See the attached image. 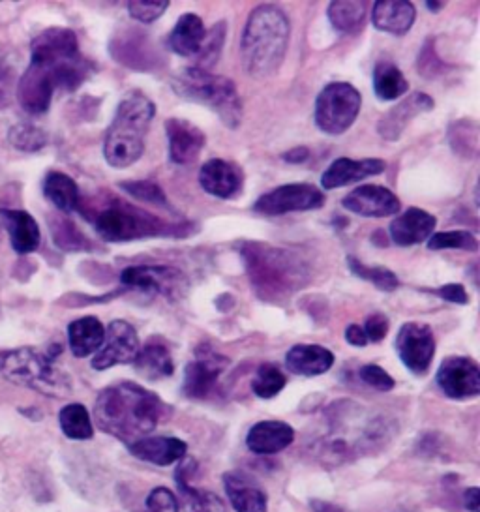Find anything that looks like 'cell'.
Here are the masks:
<instances>
[{
  "instance_id": "obj_1",
  "label": "cell",
  "mask_w": 480,
  "mask_h": 512,
  "mask_svg": "<svg viewBox=\"0 0 480 512\" xmlns=\"http://www.w3.org/2000/svg\"><path fill=\"white\" fill-rule=\"evenodd\" d=\"M89 74L90 62L81 55L75 32L47 29L30 46V64L19 79L17 100L27 113L40 115L51 106L55 92L79 89Z\"/></svg>"
},
{
  "instance_id": "obj_2",
  "label": "cell",
  "mask_w": 480,
  "mask_h": 512,
  "mask_svg": "<svg viewBox=\"0 0 480 512\" xmlns=\"http://www.w3.org/2000/svg\"><path fill=\"white\" fill-rule=\"evenodd\" d=\"M167 413L169 407L160 400V396L132 381L107 387L98 394L94 406L98 428L109 436L117 437L128 447L152 434Z\"/></svg>"
},
{
  "instance_id": "obj_3",
  "label": "cell",
  "mask_w": 480,
  "mask_h": 512,
  "mask_svg": "<svg viewBox=\"0 0 480 512\" xmlns=\"http://www.w3.org/2000/svg\"><path fill=\"white\" fill-rule=\"evenodd\" d=\"M240 254L261 301L282 304L310 280L308 265L289 250L265 242H244Z\"/></svg>"
},
{
  "instance_id": "obj_4",
  "label": "cell",
  "mask_w": 480,
  "mask_h": 512,
  "mask_svg": "<svg viewBox=\"0 0 480 512\" xmlns=\"http://www.w3.org/2000/svg\"><path fill=\"white\" fill-rule=\"evenodd\" d=\"M289 19L278 6H257L248 17L240 42L244 68L254 79L272 76L284 61L289 46Z\"/></svg>"
},
{
  "instance_id": "obj_5",
  "label": "cell",
  "mask_w": 480,
  "mask_h": 512,
  "mask_svg": "<svg viewBox=\"0 0 480 512\" xmlns=\"http://www.w3.org/2000/svg\"><path fill=\"white\" fill-rule=\"evenodd\" d=\"M329 436L319 443L321 456L327 462H344L364 449H375L387 434V426L374 415H366L353 402H338L329 409Z\"/></svg>"
},
{
  "instance_id": "obj_6",
  "label": "cell",
  "mask_w": 480,
  "mask_h": 512,
  "mask_svg": "<svg viewBox=\"0 0 480 512\" xmlns=\"http://www.w3.org/2000/svg\"><path fill=\"white\" fill-rule=\"evenodd\" d=\"M154 115V102L141 92H132L120 102L104 139L105 162L109 166L124 169L141 158Z\"/></svg>"
},
{
  "instance_id": "obj_7",
  "label": "cell",
  "mask_w": 480,
  "mask_h": 512,
  "mask_svg": "<svg viewBox=\"0 0 480 512\" xmlns=\"http://www.w3.org/2000/svg\"><path fill=\"white\" fill-rule=\"evenodd\" d=\"M62 347L51 351H38L34 347H21L0 357V374L15 385L29 387L51 398H64L72 392V381L57 368L55 359Z\"/></svg>"
},
{
  "instance_id": "obj_8",
  "label": "cell",
  "mask_w": 480,
  "mask_h": 512,
  "mask_svg": "<svg viewBox=\"0 0 480 512\" xmlns=\"http://www.w3.org/2000/svg\"><path fill=\"white\" fill-rule=\"evenodd\" d=\"M171 83L180 98L209 107L227 128H237L242 121V102L229 77L214 76L190 66L173 77Z\"/></svg>"
},
{
  "instance_id": "obj_9",
  "label": "cell",
  "mask_w": 480,
  "mask_h": 512,
  "mask_svg": "<svg viewBox=\"0 0 480 512\" xmlns=\"http://www.w3.org/2000/svg\"><path fill=\"white\" fill-rule=\"evenodd\" d=\"M96 233L105 242H132L147 237L179 235V226H171L150 212L141 211L134 205L113 197L104 209L92 216Z\"/></svg>"
},
{
  "instance_id": "obj_10",
  "label": "cell",
  "mask_w": 480,
  "mask_h": 512,
  "mask_svg": "<svg viewBox=\"0 0 480 512\" xmlns=\"http://www.w3.org/2000/svg\"><path fill=\"white\" fill-rule=\"evenodd\" d=\"M362 96L349 83H330L315 100L317 128L329 136L347 132L359 117Z\"/></svg>"
},
{
  "instance_id": "obj_11",
  "label": "cell",
  "mask_w": 480,
  "mask_h": 512,
  "mask_svg": "<svg viewBox=\"0 0 480 512\" xmlns=\"http://www.w3.org/2000/svg\"><path fill=\"white\" fill-rule=\"evenodd\" d=\"M120 282L122 286L137 289L147 295H160L167 301H179L188 291V280L184 272L158 265L128 267L120 274Z\"/></svg>"
},
{
  "instance_id": "obj_12",
  "label": "cell",
  "mask_w": 480,
  "mask_h": 512,
  "mask_svg": "<svg viewBox=\"0 0 480 512\" xmlns=\"http://www.w3.org/2000/svg\"><path fill=\"white\" fill-rule=\"evenodd\" d=\"M325 196L314 184L295 182L274 188L269 194L259 197L254 203L255 214L261 216H284L291 212L314 211L321 209Z\"/></svg>"
},
{
  "instance_id": "obj_13",
  "label": "cell",
  "mask_w": 480,
  "mask_h": 512,
  "mask_svg": "<svg viewBox=\"0 0 480 512\" xmlns=\"http://www.w3.org/2000/svg\"><path fill=\"white\" fill-rule=\"evenodd\" d=\"M396 353L411 374L424 376L434 361V332L424 323H405L396 336Z\"/></svg>"
},
{
  "instance_id": "obj_14",
  "label": "cell",
  "mask_w": 480,
  "mask_h": 512,
  "mask_svg": "<svg viewBox=\"0 0 480 512\" xmlns=\"http://www.w3.org/2000/svg\"><path fill=\"white\" fill-rule=\"evenodd\" d=\"M139 336L128 321H111L105 329L104 344L92 359L94 370H107L117 364H134L139 355Z\"/></svg>"
},
{
  "instance_id": "obj_15",
  "label": "cell",
  "mask_w": 480,
  "mask_h": 512,
  "mask_svg": "<svg viewBox=\"0 0 480 512\" xmlns=\"http://www.w3.org/2000/svg\"><path fill=\"white\" fill-rule=\"evenodd\" d=\"M437 385L452 400H469L480 394V368L469 357H449L437 370Z\"/></svg>"
},
{
  "instance_id": "obj_16",
  "label": "cell",
  "mask_w": 480,
  "mask_h": 512,
  "mask_svg": "<svg viewBox=\"0 0 480 512\" xmlns=\"http://www.w3.org/2000/svg\"><path fill=\"white\" fill-rule=\"evenodd\" d=\"M229 361L224 355L199 347L195 351V361L190 362L184 370V383L182 391L192 400L207 398L212 389L216 387L218 379L224 374Z\"/></svg>"
},
{
  "instance_id": "obj_17",
  "label": "cell",
  "mask_w": 480,
  "mask_h": 512,
  "mask_svg": "<svg viewBox=\"0 0 480 512\" xmlns=\"http://www.w3.org/2000/svg\"><path fill=\"white\" fill-rule=\"evenodd\" d=\"M345 211L359 214L364 218H387L402 209L400 199L385 186L364 184L349 192L342 201Z\"/></svg>"
},
{
  "instance_id": "obj_18",
  "label": "cell",
  "mask_w": 480,
  "mask_h": 512,
  "mask_svg": "<svg viewBox=\"0 0 480 512\" xmlns=\"http://www.w3.org/2000/svg\"><path fill=\"white\" fill-rule=\"evenodd\" d=\"M165 134L169 141V158L177 166L194 164L205 147V134L184 119H169L165 122Z\"/></svg>"
},
{
  "instance_id": "obj_19",
  "label": "cell",
  "mask_w": 480,
  "mask_h": 512,
  "mask_svg": "<svg viewBox=\"0 0 480 512\" xmlns=\"http://www.w3.org/2000/svg\"><path fill=\"white\" fill-rule=\"evenodd\" d=\"M432 109H434V100L424 92H415L381 117L377 132L387 141H398L409 122L419 117L420 113H426Z\"/></svg>"
},
{
  "instance_id": "obj_20",
  "label": "cell",
  "mask_w": 480,
  "mask_h": 512,
  "mask_svg": "<svg viewBox=\"0 0 480 512\" xmlns=\"http://www.w3.org/2000/svg\"><path fill=\"white\" fill-rule=\"evenodd\" d=\"M199 184L209 196L231 199L242 192V171L231 162L214 158L201 167Z\"/></svg>"
},
{
  "instance_id": "obj_21",
  "label": "cell",
  "mask_w": 480,
  "mask_h": 512,
  "mask_svg": "<svg viewBox=\"0 0 480 512\" xmlns=\"http://www.w3.org/2000/svg\"><path fill=\"white\" fill-rule=\"evenodd\" d=\"M435 226L437 218L434 214L411 207L392 220L389 235L392 242L398 246H415L428 241L434 235Z\"/></svg>"
},
{
  "instance_id": "obj_22",
  "label": "cell",
  "mask_w": 480,
  "mask_h": 512,
  "mask_svg": "<svg viewBox=\"0 0 480 512\" xmlns=\"http://www.w3.org/2000/svg\"><path fill=\"white\" fill-rule=\"evenodd\" d=\"M383 171H385V162L377 160V158H366V160L338 158L323 173L321 184L325 190H338L347 184H355V182L364 181L368 177L381 175Z\"/></svg>"
},
{
  "instance_id": "obj_23",
  "label": "cell",
  "mask_w": 480,
  "mask_h": 512,
  "mask_svg": "<svg viewBox=\"0 0 480 512\" xmlns=\"http://www.w3.org/2000/svg\"><path fill=\"white\" fill-rule=\"evenodd\" d=\"M225 494L237 512H267V494L254 477L244 471L224 475Z\"/></svg>"
},
{
  "instance_id": "obj_24",
  "label": "cell",
  "mask_w": 480,
  "mask_h": 512,
  "mask_svg": "<svg viewBox=\"0 0 480 512\" xmlns=\"http://www.w3.org/2000/svg\"><path fill=\"white\" fill-rule=\"evenodd\" d=\"M188 451V445L177 437H143L130 445V452L137 460L149 462L154 466L177 464Z\"/></svg>"
},
{
  "instance_id": "obj_25",
  "label": "cell",
  "mask_w": 480,
  "mask_h": 512,
  "mask_svg": "<svg viewBox=\"0 0 480 512\" xmlns=\"http://www.w3.org/2000/svg\"><path fill=\"white\" fill-rule=\"evenodd\" d=\"M334 366V353L323 346L299 344L285 355V368L297 376L315 377L329 372Z\"/></svg>"
},
{
  "instance_id": "obj_26",
  "label": "cell",
  "mask_w": 480,
  "mask_h": 512,
  "mask_svg": "<svg viewBox=\"0 0 480 512\" xmlns=\"http://www.w3.org/2000/svg\"><path fill=\"white\" fill-rule=\"evenodd\" d=\"M197 467L194 460L180 464L175 481L179 488L180 505L184 512H225L224 501L216 494L190 486V473Z\"/></svg>"
},
{
  "instance_id": "obj_27",
  "label": "cell",
  "mask_w": 480,
  "mask_h": 512,
  "mask_svg": "<svg viewBox=\"0 0 480 512\" xmlns=\"http://www.w3.org/2000/svg\"><path fill=\"white\" fill-rule=\"evenodd\" d=\"M295 441V430L282 421H261L246 436V445L255 454H276Z\"/></svg>"
},
{
  "instance_id": "obj_28",
  "label": "cell",
  "mask_w": 480,
  "mask_h": 512,
  "mask_svg": "<svg viewBox=\"0 0 480 512\" xmlns=\"http://www.w3.org/2000/svg\"><path fill=\"white\" fill-rule=\"evenodd\" d=\"M417 10L407 0H377L372 21L377 31L402 36L413 27Z\"/></svg>"
},
{
  "instance_id": "obj_29",
  "label": "cell",
  "mask_w": 480,
  "mask_h": 512,
  "mask_svg": "<svg viewBox=\"0 0 480 512\" xmlns=\"http://www.w3.org/2000/svg\"><path fill=\"white\" fill-rule=\"evenodd\" d=\"M0 224L8 229L10 241L17 254L38 250L42 233L38 222L27 211H0Z\"/></svg>"
},
{
  "instance_id": "obj_30",
  "label": "cell",
  "mask_w": 480,
  "mask_h": 512,
  "mask_svg": "<svg viewBox=\"0 0 480 512\" xmlns=\"http://www.w3.org/2000/svg\"><path fill=\"white\" fill-rule=\"evenodd\" d=\"M105 327L98 317H81L68 325V344L77 359L96 353L104 344Z\"/></svg>"
},
{
  "instance_id": "obj_31",
  "label": "cell",
  "mask_w": 480,
  "mask_h": 512,
  "mask_svg": "<svg viewBox=\"0 0 480 512\" xmlns=\"http://www.w3.org/2000/svg\"><path fill=\"white\" fill-rule=\"evenodd\" d=\"M205 34L207 31L201 17L195 14H184L180 16L175 29L169 34V47L180 57L194 59L205 40Z\"/></svg>"
},
{
  "instance_id": "obj_32",
  "label": "cell",
  "mask_w": 480,
  "mask_h": 512,
  "mask_svg": "<svg viewBox=\"0 0 480 512\" xmlns=\"http://www.w3.org/2000/svg\"><path fill=\"white\" fill-rule=\"evenodd\" d=\"M134 366L139 376L150 379V381L171 377L175 372V362L171 357V351L158 340H152L147 346L139 349Z\"/></svg>"
},
{
  "instance_id": "obj_33",
  "label": "cell",
  "mask_w": 480,
  "mask_h": 512,
  "mask_svg": "<svg viewBox=\"0 0 480 512\" xmlns=\"http://www.w3.org/2000/svg\"><path fill=\"white\" fill-rule=\"evenodd\" d=\"M44 194L59 211L70 212L79 209V188L72 177L60 171H51L47 173L44 181Z\"/></svg>"
},
{
  "instance_id": "obj_34",
  "label": "cell",
  "mask_w": 480,
  "mask_h": 512,
  "mask_svg": "<svg viewBox=\"0 0 480 512\" xmlns=\"http://www.w3.org/2000/svg\"><path fill=\"white\" fill-rule=\"evenodd\" d=\"M409 89V83L400 68L394 62L381 61L374 68L375 96L383 102H392L402 98Z\"/></svg>"
},
{
  "instance_id": "obj_35",
  "label": "cell",
  "mask_w": 480,
  "mask_h": 512,
  "mask_svg": "<svg viewBox=\"0 0 480 512\" xmlns=\"http://www.w3.org/2000/svg\"><path fill=\"white\" fill-rule=\"evenodd\" d=\"M366 2H330L327 16L334 31L359 34L366 23Z\"/></svg>"
},
{
  "instance_id": "obj_36",
  "label": "cell",
  "mask_w": 480,
  "mask_h": 512,
  "mask_svg": "<svg viewBox=\"0 0 480 512\" xmlns=\"http://www.w3.org/2000/svg\"><path fill=\"white\" fill-rule=\"evenodd\" d=\"M59 422L64 436L70 437V439L85 441L94 436L89 411L83 404H68V406L62 407Z\"/></svg>"
},
{
  "instance_id": "obj_37",
  "label": "cell",
  "mask_w": 480,
  "mask_h": 512,
  "mask_svg": "<svg viewBox=\"0 0 480 512\" xmlns=\"http://www.w3.org/2000/svg\"><path fill=\"white\" fill-rule=\"evenodd\" d=\"M225 34H227V25H225L224 21L216 23V25L205 34V40H203V44H201L199 53L194 57L192 68L212 72V66L218 62L220 55H222V49H224L225 44Z\"/></svg>"
},
{
  "instance_id": "obj_38",
  "label": "cell",
  "mask_w": 480,
  "mask_h": 512,
  "mask_svg": "<svg viewBox=\"0 0 480 512\" xmlns=\"http://www.w3.org/2000/svg\"><path fill=\"white\" fill-rule=\"evenodd\" d=\"M285 385H287V379H285L284 372L278 366L261 364L255 372L252 391H254L255 396H259L263 400H269V398H274L276 394L284 391Z\"/></svg>"
},
{
  "instance_id": "obj_39",
  "label": "cell",
  "mask_w": 480,
  "mask_h": 512,
  "mask_svg": "<svg viewBox=\"0 0 480 512\" xmlns=\"http://www.w3.org/2000/svg\"><path fill=\"white\" fill-rule=\"evenodd\" d=\"M347 265H349V269H351L355 276H359L362 280L374 284L381 291H394V289L400 287L398 276L394 272L389 271V269H385V267H368V265L360 263L359 259L353 256L347 257Z\"/></svg>"
},
{
  "instance_id": "obj_40",
  "label": "cell",
  "mask_w": 480,
  "mask_h": 512,
  "mask_svg": "<svg viewBox=\"0 0 480 512\" xmlns=\"http://www.w3.org/2000/svg\"><path fill=\"white\" fill-rule=\"evenodd\" d=\"M430 250H467V252H477L479 250V241L475 239L473 233L460 229V231H443L435 233L428 241Z\"/></svg>"
},
{
  "instance_id": "obj_41",
  "label": "cell",
  "mask_w": 480,
  "mask_h": 512,
  "mask_svg": "<svg viewBox=\"0 0 480 512\" xmlns=\"http://www.w3.org/2000/svg\"><path fill=\"white\" fill-rule=\"evenodd\" d=\"M120 188L130 197H135L139 201H147L150 205L162 207V209H171L169 201L164 194V190L150 181L120 182Z\"/></svg>"
},
{
  "instance_id": "obj_42",
  "label": "cell",
  "mask_w": 480,
  "mask_h": 512,
  "mask_svg": "<svg viewBox=\"0 0 480 512\" xmlns=\"http://www.w3.org/2000/svg\"><path fill=\"white\" fill-rule=\"evenodd\" d=\"M10 141L19 151L25 152L40 151L47 143L44 132L40 128L32 126V124H17V126H14L10 130Z\"/></svg>"
},
{
  "instance_id": "obj_43",
  "label": "cell",
  "mask_w": 480,
  "mask_h": 512,
  "mask_svg": "<svg viewBox=\"0 0 480 512\" xmlns=\"http://www.w3.org/2000/svg\"><path fill=\"white\" fill-rule=\"evenodd\" d=\"M169 8L167 0H132L128 2V12L139 23H154Z\"/></svg>"
},
{
  "instance_id": "obj_44",
  "label": "cell",
  "mask_w": 480,
  "mask_h": 512,
  "mask_svg": "<svg viewBox=\"0 0 480 512\" xmlns=\"http://www.w3.org/2000/svg\"><path fill=\"white\" fill-rule=\"evenodd\" d=\"M359 377L375 391L389 392L394 389V379L377 364H366L359 370Z\"/></svg>"
},
{
  "instance_id": "obj_45",
  "label": "cell",
  "mask_w": 480,
  "mask_h": 512,
  "mask_svg": "<svg viewBox=\"0 0 480 512\" xmlns=\"http://www.w3.org/2000/svg\"><path fill=\"white\" fill-rule=\"evenodd\" d=\"M179 499L167 488H154L147 497V512H179Z\"/></svg>"
},
{
  "instance_id": "obj_46",
  "label": "cell",
  "mask_w": 480,
  "mask_h": 512,
  "mask_svg": "<svg viewBox=\"0 0 480 512\" xmlns=\"http://www.w3.org/2000/svg\"><path fill=\"white\" fill-rule=\"evenodd\" d=\"M390 323L387 316L383 314H372V316L366 319V325H364V334L368 338V342H383L389 334Z\"/></svg>"
},
{
  "instance_id": "obj_47",
  "label": "cell",
  "mask_w": 480,
  "mask_h": 512,
  "mask_svg": "<svg viewBox=\"0 0 480 512\" xmlns=\"http://www.w3.org/2000/svg\"><path fill=\"white\" fill-rule=\"evenodd\" d=\"M435 293L443 301L452 302V304H469V295L462 284H447V286L435 289Z\"/></svg>"
},
{
  "instance_id": "obj_48",
  "label": "cell",
  "mask_w": 480,
  "mask_h": 512,
  "mask_svg": "<svg viewBox=\"0 0 480 512\" xmlns=\"http://www.w3.org/2000/svg\"><path fill=\"white\" fill-rule=\"evenodd\" d=\"M345 340H347V344H351L353 347L368 346V338H366V334H364L360 325H349L345 329Z\"/></svg>"
},
{
  "instance_id": "obj_49",
  "label": "cell",
  "mask_w": 480,
  "mask_h": 512,
  "mask_svg": "<svg viewBox=\"0 0 480 512\" xmlns=\"http://www.w3.org/2000/svg\"><path fill=\"white\" fill-rule=\"evenodd\" d=\"M465 507L471 512H480L479 488H467L464 492Z\"/></svg>"
},
{
  "instance_id": "obj_50",
  "label": "cell",
  "mask_w": 480,
  "mask_h": 512,
  "mask_svg": "<svg viewBox=\"0 0 480 512\" xmlns=\"http://www.w3.org/2000/svg\"><path fill=\"white\" fill-rule=\"evenodd\" d=\"M308 156H310V151L306 147H297L293 151L285 152L282 158L289 164H302V162L308 160Z\"/></svg>"
},
{
  "instance_id": "obj_51",
  "label": "cell",
  "mask_w": 480,
  "mask_h": 512,
  "mask_svg": "<svg viewBox=\"0 0 480 512\" xmlns=\"http://www.w3.org/2000/svg\"><path fill=\"white\" fill-rule=\"evenodd\" d=\"M426 6H428V10H432V12H439L441 8H445V2H426Z\"/></svg>"
},
{
  "instance_id": "obj_52",
  "label": "cell",
  "mask_w": 480,
  "mask_h": 512,
  "mask_svg": "<svg viewBox=\"0 0 480 512\" xmlns=\"http://www.w3.org/2000/svg\"><path fill=\"white\" fill-rule=\"evenodd\" d=\"M0 229H2V224H0Z\"/></svg>"
}]
</instances>
